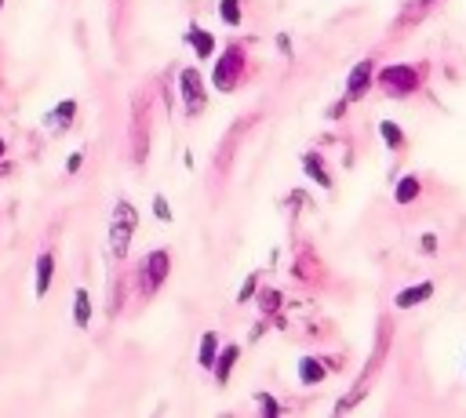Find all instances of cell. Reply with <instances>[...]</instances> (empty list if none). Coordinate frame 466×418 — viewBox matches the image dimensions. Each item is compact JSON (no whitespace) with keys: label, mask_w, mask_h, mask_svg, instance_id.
I'll list each match as a JSON object with an SVG mask.
<instances>
[{"label":"cell","mask_w":466,"mask_h":418,"mask_svg":"<svg viewBox=\"0 0 466 418\" xmlns=\"http://www.w3.org/2000/svg\"><path fill=\"white\" fill-rule=\"evenodd\" d=\"M179 95H182V106L190 117H197L204 106H208V91H204V77L197 66H186L179 73Z\"/></svg>","instance_id":"6da1fadb"},{"label":"cell","mask_w":466,"mask_h":418,"mask_svg":"<svg viewBox=\"0 0 466 418\" xmlns=\"http://www.w3.org/2000/svg\"><path fill=\"white\" fill-rule=\"evenodd\" d=\"M379 87L386 95H393V99H405V95H412L419 87V70L415 66H386L379 73Z\"/></svg>","instance_id":"7a4b0ae2"},{"label":"cell","mask_w":466,"mask_h":418,"mask_svg":"<svg viewBox=\"0 0 466 418\" xmlns=\"http://www.w3.org/2000/svg\"><path fill=\"white\" fill-rule=\"evenodd\" d=\"M168 273H171L168 251H149L142 259V287H146V291H157V287L168 280Z\"/></svg>","instance_id":"3957f363"},{"label":"cell","mask_w":466,"mask_h":418,"mask_svg":"<svg viewBox=\"0 0 466 418\" xmlns=\"http://www.w3.org/2000/svg\"><path fill=\"white\" fill-rule=\"evenodd\" d=\"M240 66H244V51L240 48H230L223 58H219V66H215V87L219 91H233L237 77H240Z\"/></svg>","instance_id":"277c9868"},{"label":"cell","mask_w":466,"mask_h":418,"mask_svg":"<svg viewBox=\"0 0 466 418\" xmlns=\"http://www.w3.org/2000/svg\"><path fill=\"white\" fill-rule=\"evenodd\" d=\"M371 62L364 58V62H357V66L350 70V77H346V99L350 102H357V99H364V91L371 87Z\"/></svg>","instance_id":"5b68a950"},{"label":"cell","mask_w":466,"mask_h":418,"mask_svg":"<svg viewBox=\"0 0 466 418\" xmlns=\"http://www.w3.org/2000/svg\"><path fill=\"white\" fill-rule=\"evenodd\" d=\"M132 233H135L132 222H120V218L110 222V251H113V259H124V254H128V247H132Z\"/></svg>","instance_id":"8992f818"},{"label":"cell","mask_w":466,"mask_h":418,"mask_svg":"<svg viewBox=\"0 0 466 418\" xmlns=\"http://www.w3.org/2000/svg\"><path fill=\"white\" fill-rule=\"evenodd\" d=\"M430 295H433V284H430V280H423V284H412V287H405V291H397L393 306H397V309H412V306L426 302Z\"/></svg>","instance_id":"52a82bcc"},{"label":"cell","mask_w":466,"mask_h":418,"mask_svg":"<svg viewBox=\"0 0 466 418\" xmlns=\"http://www.w3.org/2000/svg\"><path fill=\"white\" fill-rule=\"evenodd\" d=\"M51 280H55V254H51V251H44V254H37V284H33L37 299H44V295H48Z\"/></svg>","instance_id":"ba28073f"},{"label":"cell","mask_w":466,"mask_h":418,"mask_svg":"<svg viewBox=\"0 0 466 418\" xmlns=\"http://www.w3.org/2000/svg\"><path fill=\"white\" fill-rule=\"evenodd\" d=\"M237 357H240V345H226V349L219 353V357H215L211 371H215V382H219V385H226V382H230V371H233Z\"/></svg>","instance_id":"9c48e42d"},{"label":"cell","mask_w":466,"mask_h":418,"mask_svg":"<svg viewBox=\"0 0 466 418\" xmlns=\"http://www.w3.org/2000/svg\"><path fill=\"white\" fill-rule=\"evenodd\" d=\"M73 117H77V102H73V99H62V106L51 109L44 124L51 127V132H66V127L73 124Z\"/></svg>","instance_id":"30bf717a"},{"label":"cell","mask_w":466,"mask_h":418,"mask_svg":"<svg viewBox=\"0 0 466 418\" xmlns=\"http://www.w3.org/2000/svg\"><path fill=\"white\" fill-rule=\"evenodd\" d=\"M186 41H190V48L197 51V58H211L215 55V37L208 33V29H201V26H190Z\"/></svg>","instance_id":"8fae6325"},{"label":"cell","mask_w":466,"mask_h":418,"mask_svg":"<svg viewBox=\"0 0 466 418\" xmlns=\"http://www.w3.org/2000/svg\"><path fill=\"white\" fill-rule=\"evenodd\" d=\"M302 171H306L309 178H314L321 189H328V186H332V175H328V168L321 164V156H317V153H302Z\"/></svg>","instance_id":"7c38bea8"},{"label":"cell","mask_w":466,"mask_h":418,"mask_svg":"<svg viewBox=\"0 0 466 418\" xmlns=\"http://www.w3.org/2000/svg\"><path fill=\"white\" fill-rule=\"evenodd\" d=\"M324 375L328 371H324V364L317 357H302L299 360V382L302 385H317V382H324Z\"/></svg>","instance_id":"4fadbf2b"},{"label":"cell","mask_w":466,"mask_h":418,"mask_svg":"<svg viewBox=\"0 0 466 418\" xmlns=\"http://www.w3.org/2000/svg\"><path fill=\"white\" fill-rule=\"evenodd\" d=\"M215 357H219V342H215V331H204V338H201V349H197V364H201L204 371H211Z\"/></svg>","instance_id":"5bb4252c"},{"label":"cell","mask_w":466,"mask_h":418,"mask_svg":"<svg viewBox=\"0 0 466 418\" xmlns=\"http://www.w3.org/2000/svg\"><path fill=\"white\" fill-rule=\"evenodd\" d=\"M73 324L84 331L88 324H91V299H88V291L80 287V291L73 295Z\"/></svg>","instance_id":"9a60e30c"},{"label":"cell","mask_w":466,"mask_h":418,"mask_svg":"<svg viewBox=\"0 0 466 418\" xmlns=\"http://www.w3.org/2000/svg\"><path fill=\"white\" fill-rule=\"evenodd\" d=\"M415 197H419V178H415V175H405V178L397 182V189H393V200H397V204H412Z\"/></svg>","instance_id":"2e32d148"},{"label":"cell","mask_w":466,"mask_h":418,"mask_svg":"<svg viewBox=\"0 0 466 418\" xmlns=\"http://www.w3.org/2000/svg\"><path fill=\"white\" fill-rule=\"evenodd\" d=\"M219 18L226 26H240V0H223V4H219Z\"/></svg>","instance_id":"e0dca14e"},{"label":"cell","mask_w":466,"mask_h":418,"mask_svg":"<svg viewBox=\"0 0 466 418\" xmlns=\"http://www.w3.org/2000/svg\"><path fill=\"white\" fill-rule=\"evenodd\" d=\"M379 132H383V142H386L390 149H397L401 142H405V135H401V127H397L393 120H383V124H379Z\"/></svg>","instance_id":"ac0fdd59"},{"label":"cell","mask_w":466,"mask_h":418,"mask_svg":"<svg viewBox=\"0 0 466 418\" xmlns=\"http://www.w3.org/2000/svg\"><path fill=\"white\" fill-rule=\"evenodd\" d=\"M255 404H259V411H263L266 418H277V414H281V404H277L270 393H255Z\"/></svg>","instance_id":"d6986e66"},{"label":"cell","mask_w":466,"mask_h":418,"mask_svg":"<svg viewBox=\"0 0 466 418\" xmlns=\"http://www.w3.org/2000/svg\"><path fill=\"white\" fill-rule=\"evenodd\" d=\"M153 215H157V222H171V218H175L164 193H157V197H153Z\"/></svg>","instance_id":"ffe728a7"},{"label":"cell","mask_w":466,"mask_h":418,"mask_svg":"<svg viewBox=\"0 0 466 418\" xmlns=\"http://www.w3.org/2000/svg\"><path fill=\"white\" fill-rule=\"evenodd\" d=\"M255 287H259V277L252 273L244 284H240V291H237V302H252V295H255Z\"/></svg>","instance_id":"44dd1931"},{"label":"cell","mask_w":466,"mask_h":418,"mask_svg":"<svg viewBox=\"0 0 466 418\" xmlns=\"http://www.w3.org/2000/svg\"><path fill=\"white\" fill-rule=\"evenodd\" d=\"M259 306H263L266 313H273L277 306H281V295H277V291H263V295H259Z\"/></svg>","instance_id":"7402d4cb"},{"label":"cell","mask_w":466,"mask_h":418,"mask_svg":"<svg viewBox=\"0 0 466 418\" xmlns=\"http://www.w3.org/2000/svg\"><path fill=\"white\" fill-rule=\"evenodd\" d=\"M80 164H84V153H70V160H66V171H70V175H77V171H80Z\"/></svg>","instance_id":"603a6c76"},{"label":"cell","mask_w":466,"mask_h":418,"mask_svg":"<svg viewBox=\"0 0 466 418\" xmlns=\"http://www.w3.org/2000/svg\"><path fill=\"white\" fill-rule=\"evenodd\" d=\"M419 247H423L426 254H433V251H438V237H433V233H423V240H419Z\"/></svg>","instance_id":"cb8c5ba5"},{"label":"cell","mask_w":466,"mask_h":418,"mask_svg":"<svg viewBox=\"0 0 466 418\" xmlns=\"http://www.w3.org/2000/svg\"><path fill=\"white\" fill-rule=\"evenodd\" d=\"M346 106H350V99H343V102H335V106L328 109V117H332V120H335V117H343V109H346Z\"/></svg>","instance_id":"d4e9b609"},{"label":"cell","mask_w":466,"mask_h":418,"mask_svg":"<svg viewBox=\"0 0 466 418\" xmlns=\"http://www.w3.org/2000/svg\"><path fill=\"white\" fill-rule=\"evenodd\" d=\"M277 48H281L285 55H292V41H288V33H281V37H277Z\"/></svg>","instance_id":"484cf974"},{"label":"cell","mask_w":466,"mask_h":418,"mask_svg":"<svg viewBox=\"0 0 466 418\" xmlns=\"http://www.w3.org/2000/svg\"><path fill=\"white\" fill-rule=\"evenodd\" d=\"M8 153V146H4V139H0V156H4Z\"/></svg>","instance_id":"4316f807"},{"label":"cell","mask_w":466,"mask_h":418,"mask_svg":"<svg viewBox=\"0 0 466 418\" xmlns=\"http://www.w3.org/2000/svg\"><path fill=\"white\" fill-rule=\"evenodd\" d=\"M0 11H4V0H0Z\"/></svg>","instance_id":"83f0119b"}]
</instances>
